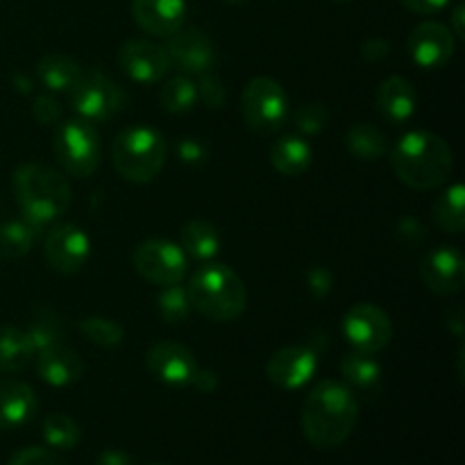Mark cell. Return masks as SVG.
Masks as SVG:
<instances>
[{"label": "cell", "mask_w": 465, "mask_h": 465, "mask_svg": "<svg viewBox=\"0 0 465 465\" xmlns=\"http://www.w3.org/2000/svg\"><path fill=\"white\" fill-rule=\"evenodd\" d=\"M404 7L413 14H420V16H430V14L443 12L450 5V0H402Z\"/></svg>", "instance_id": "41"}, {"label": "cell", "mask_w": 465, "mask_h": 465, "mask_svg": "<svg viewBox=\"0 0 465 465\" xmlns=\"http://www.w3.org/2000/svg\"><path fill=\"white\" fill-rule=\"evenodd\" d=\"M330 125V109L322 103H307L295 112V127L302 134L316 136L327 130Z\"/></svg>", "instance_id": "35"}, {"label": "cell", "mask_w": 465, "mask_h": 465, "mask_svg": "<svg viewBox=\"0 0 465 465\" xmlns=\"http://www.w3.org/2000/svg\"><path fill=\"white\" fill-rule=\"evenodd\" d=\"M132 16L148 35L171 36L184 25L186 0H132Z\"/></svg>", "instance_id": "18"}, {"label": "cell", "mask_w": 465, "mask_h": 465, "mask_svg": "<svg viewBox=\"0 0 465 465\" xmlns=\"http://www.w3.org/2000/svg\"><path fill=\"white\" fill-rule=\"evenodd\" d=\"M225 3H232V5H239V3H245V0H225Z\"/></svg>", "instance_id": "47"}, {"label": "cell", "mask_w": 465, "mask_h": 465, "mask_svg": "<svg viewBox=\"0 0 465 465\" xmlns=\"http://www.w3.org/2000/svg\"><path fill=\"white\" fill-rule=\"evenodd\" d=\"M186 295L193 312L212 322H232L248 307L243 280L232 268L204 263L191 275Z\"/></svg>", "instance_id": "4"}, {"label": "cell", "mask_w": 465, "mask_h": 465, "mask_svg": "<svg viewBox=\"0 0 465 465\" xmlns=\"http://www.w3.org/2000/svg\"><path fill=\"white\" fill-rule=\"evenodd\" d=\"M445 321H448V327L454 331V334L457 336L463 334V309L461 307H454L452 312H448Z\"/></svg>", "instance_id": "46"}, {"label": "cell", "mask_w": 465, "mask_h": 465, "mask_svg": "<svg viewBox=\"0 0 465 465\" xmlns=\"http://www.w3.org/2000/svg\"><path fill=\"white\" fill-rule=\"evenodd\" d=\"M180 248L184 250L186 257L198 259V262H209L221 252V232L207 221H189L180 230Z\"/></svg>", "instance_id": "25"}, {"label": "cell", "mask_w": 465, "mask_h": 465, "mask_svg": "<svg viewBox=\"0 0 465 465\" xmlns=\"http://www.w3.org/2000/svg\"><path fill=\"white\" fill-rule=\"evenodd\" d=\"M241 114L254 134L271 136L282 130L289 114V95L284 86L266 75L252 77L241 94Z\"/></svg>", "instance_id": "7"}, {"label": "cell", "mask_w": 465, "mask_h": 465, "mask_svg": "<svg viewBox=\"0 0 465 465\" xmlns=\"http://www.w3.org/2000/svg\"><path fill=\"white\" fill-rule=\"evenodd\" d=\"M271 157L272 168L284 177H300L309 171L313 162V150L302 136H282L275 143L271 145Z\"/></svg>", "instance_id": "23"}, {"label": "cell", "mask_w": 465, "mask_h": 465, "mask_svg": "<svg viewBox=\"0 0 465 465\" xmlns=\"http://www.w3.org/2000/svg\"><path fill=\"white\" fill-rule=\"evenodd\" d=\"M377 112L393 125H404L416 114L418 95L411 82L402 75H391L377 86L375 94Z\"/></svg>", "instance_id": "20"}, {"label": "cell", "mask_w": 465, "mask_h": 465, "mask_svg": "<svg viewBox=\"0 0 465 465\" xmlns=\"http://www.w3.org/2000/svg\"><path fill=\"white\" fill-rule=\"evenodd\" d=\"M35 348L25 330L12 325H0V375H14L30 366Z\"/></svg>", "instance_id": "24"}, {"label": "cell", "mask_w": 465, "mask_h": 465, "mask_svg": "<svg viewBox=\"0 0 465 465\" xmlns=\"http://www.w3.org/2000/svg\"><path fill=\"white\" fill-rule=\"evenodd\" d=\"M157 312L166 325H180V322H184L191 313L186 286H162V291L157 295Z\"/></svg>", "instance_id": "33"}, {"label": "cell", "mask_w": 465, "mask_h": 465, "mask_svg": "<svg viewBox=\"0 0 465 465\" xmlns=\"http://www.w3.org/2000/svg\"><path fill=\"white\" fill-rule=\"evenodd\" d=\"M307 286L313 298H325L331 289V272L322 266H313L307 272Z\"/></svg>", "instance_id": "40"}, {"label": "cell", "mask_w": 465, "mask_h": 465, "mask_svg": "<svg viewBox=\"0 0 465 465\" xmlns=\"http://www.w3.org/2000/svg\"><path fill=\"white\" fill-rule=\"evenodd\" d=\"M454 48H457V39L452 30L436 21H425L413 27L407 41L409 57L422 71H439L448 66Z\"/></svg>", "instance_id": "13"}, {"label": "cell", "mask_w": 465, "mask_h": 465, "mask_svg": "<svg viewBox=\"0 0 465 465\" xmlns=\"http://www.w3.org/2000/svg\"><path fill=\"white\" fill-rule=\"evenodd\" d=\"M91 241L77 225L62 223L48 230L44 239V257L59 275H75L89 262Z\"/></svg>", "instance_id": "12"}, {"label": "cell", "mask_w": 465, "mask_h": 465, "mask_svg": "<svg viewBox=\"0 0 465 465\" xmlns=\"http://www.w3.org/2000/svg\"><path fill=\"white\" fill-rule=\"evenodd\" d=\"M121 71L139 84H154L171 68L166 48L145 39H130L118 48L116 57Z\"/></svg>", "instance_id": "15"}, {"label": "cell", "mask_w": 465, "mask_h": 465, "mask_svg": "<svg viewBox=\"0 0 465 465\" xmlns=\"http://www.w3.org/2000/svg\"><path fill=\"white\" fill-rule=\"evenodd\" d=\"M166 53L171 64H175L186 75H203L213 71L218 62V50L212 36L200 27H184L166 36Z\"/></svg>", "instance_id": "11"}, {"label": "cell", "mask_w": 465, "mask_h": 465, "mask_svg": "<svg viewBox=\"0 0 465 465\" xmlns=\"http://www.w3.org/2000/svg\"><path fill=\"white\" fill-rule=\"evenodd\" d=\"M12 189L23 218L36 227L54 223L71 207V186L66 177L45 163H23L14 171Z\"/></svg>", "instance_id": "3"}, {"label": "cell", "mask_w": 465, "mask_h": 465, "mask_svg": "<svg viewBox=\"0 0 465 465\" xmlns=\"http://www.w3.org/2000/svg\"><path fill=\"white\" fill-rule=\"evenodd\" d=\"M71 107L80 118L89 123H104L123 112L127 95L107 73L82 71L80 80L68 91Z\"/></svg>", "instance_id": "8"}, {"label": "cell", "mask_w": 465, "mask_h": 465, "mask_svg": "<svg viewBox=\"0 0 465 465\" xmlns=\"http://www.w3.org/2000/svg\"><path fill=\"white\" fill-rule=\"evenodd\" d=\"M32 114H35V118L41 125H54L62 118V107L50 95H39V98H35V104H32Z\"/></svg>", "instance_id": "38"}, {"label": "cell", "mask_w": 465, "mask_h": 465, "mask_svg": "<svg viewBox=\"0 0 465 465\" xmlns=\"http://www.w3.org/2000/svg\"><path fill=\"white\" fill-rule=\"evenodd\" d=\"M465 189L463 184L448 186L434 203V221L448 234H461L465 230Z\"/></svg>", "instance_id": "29"}, {"label": "cell", "mask_w": 465, "mask_h": 465, "mask_svg": "<svg viewBox=\"0 0 465 465\" xmlns=\"http://www.w3.org/2000/svg\"><path fill=\"white\" fill-rule=\"evenodd\" d=\"M39 409L35 389L25 381L0 380V431L23 427Z\"/></svg>", "instance_id": "22"}, {"label": "cell", "mask_w": 465, "mask_h": 465, "mask_svg": "<svg viewBox=\"0 0 465 465\" xmlns=\"http://www.w3.org/2000/svg\"><path fill=\"white\" fill-rule=\"evenodd\" d=\"M341 375H343V384L357 395V400L380 398L384 380H381V366L375 361V354L357 352V350L348 352L341 359Z\"/></svg>", "instance_id": "21"}, {"label": "cell", "mask_w": 465, "mask_h": 465, "mask_svg": "<svg viewBox=\"0 0 465 465\" xmlns=\"http://www.w3.org/2000/svg\"><path fill=\"white\" fill-rule=\"evenodd\" d=\"M64 321L50 309H36L35 316H32L30 325H27L25 334L30 339L32 348H35V354L39 350L50 348L54 343H62L64 339Z\"/></svg>", "instance_id": "31"}, {"label": "cell", "mask_w": 465, "mask_h": 465, "mask_svg": "<svg viewBox=\"0 0 465 465\" xmlns=\"http://www.w3.org/2000/svg\"><path fill=\"white\" fill-rule=\"evenodd\" d=\"M345 145L348 153L359 162H377L389 153V139L384 132L372 123H357L345 134Z\"/></svg>", "instance_id": "27"}, {"label": "cell", "mask_w": 465, "mask_h": 465, "mask_svg": "<svg viewBox=\"0 0 465 465\" xmlns=\"http://www.w3.org/2000/svg\"><path fill=\"white\" fill-rule=\"evenodd\" d=\"M300 420L313 448L334 450L343 445L357 427L359 400L343 381L325 380L307 395Z\"/></svg>", "instance_id": "1"}, {"label": "cell", "mask_w": 465, "mask_h": 465, "mask_svg": "<svg viewBox=\"0 0 465 465\" xmlns=\"http://www.w3.org/2000/svg\"><path fill=\"white\" fill-rule=\"evenodd\" d=\"M193 386L198 391H203V393H212V391H216V386H218L216 372L207 371V368H200L198 375H195V380H193Z\"/></svg>", "instance_id": "43"}, {"label": "cell", "mask_w": 465, "mask_h": 465, "mask_svg": "<svg viewBox=\"0 0 465 465\" xmlns=\"http://www.w3.org/2000/svg\"><path fill=\"white\" fill-rule=\"evenodd\" d=\"M7 465H68L66 459L59 457L48 448H23L9 459Z\"/></svg>", "instance_id": "37"}, {"label": "cell", "mask_w": 465, "mask_h": 465, "mask_svg": "<svg viewBox=\"0 0 465 465\" xmlns=\"http://www.w3.org/2000/svg\"><path fill=\"white\" fill-rule=\"evenodd\" d=\"M39 230L35 223L30 221H7L0 225V259L3 262H16V259L25 257L32 248H35L36 239H39Z\"/></svg>", "instance_id": "28"}, {"label": "cell", "mask_w": 465, "mask_h": 465, "mask_svg": "<svg viewBox=\"0 0 465 465\" xmlns=\"http://www.w3.org/2000/svg\"><path fill=\"white\" fill-rule=\"evenodd\" d=\"M53 153L64 173L77 180L91 177L100 166L98 130L80 116L68 118L54 132Z\"/></svg>", "instance_id": "6"}, {"label": "cell", "mask_w": 465, "mask_h": 465, "mask_svg": "<svg viewBox=\"0 0 465 465\" xmlns=\"http://www.w3.org/2000/svg\"><path fill=\"white\" fill-rule=\"evenodd\" d=\"M41 434L53 450H73L82 440L80 425L66 413H50L41 425Z\"/></svg>", "instance_id": "32"}, {"label": "cell", "mask_w": 465, "mask_h": 465, "mask_svg": "<svg viewBox=\"0 0 465 465\" xmlns=\"http://www.w3.org/2000/svg\"><path fill=\"white\" fill-rule=\"evenodd\" d=\"M159 103L163 112L168 114H186L198 103V86L191 77L177 75L171 77L166 84L159 89Z\"/></svg>", "instance_id": "30"}, {"label": "cell", "mask_w": 465, "mask_h": 465, "mask_svg": "<svg viewBox=\"0 0 465 465\" xmlns=\"http://www.w3.org/2000/svg\"><path fill=\"white\" fill-rule=\"evenodd\" d=\"M343 334L357 352L377 354L389 348L391 339H393V322H391L389 313L377 304L359 302L345 313Z\"/></svg>", "instance_id": "10"}, {"label": "cell", "mask_w": 465, "mask_h": 465, "mask_svg": "<svg viewBox=\"0 0 465 465\" xmlns=\"http://www.w3.org/2000/svg\"><path fill=\"white\" fill-rule=\"evenodd\" d=\"M148 371L168 386H193L200 366L193 352L175 341H162L148 350Z\"/></svg>", "instance_id": "17"}, {"label": "cell", "mask_w": 465, "mask_h": 465, "mask_svg": "<svg viewBox=\"0 0 465 465\" xmlns=\"http://www.w3.org/2000/svg\"><path fill=\"white\" fill-rule=\"evenodd\" d=\"M318 371V354L307 345H289L268 359L266 377L284 391H298L313 380Z\"/></svg>", "instance_id": "16"}, {"label": "cell", "mask_w": 465, "mask_h": 465, "mask_svg": "<svg viewBox=\"0 0 465 465\" xmlns=\"http://www.w3.org/2000/svg\"><path fill=\"white\" fill-rule=\"evenodd\" d=\"M36 357V372L45 384L54 389L73 386L84 377V361L73 348L64 343H54L50 348L39 350Z\"/></svg>", "instance_id": "19"}, {"label": "cell", "mask_w": 465, "mask_h": 465, "mask_svg": "<svg viewBox=\"0 0 465 465\" xmlns=\"http://www.w3.org/2000/svg\"><path fill=\"white\" fill-rule=\"evenodd\" d=\"M95 465H134V461H132L130 454L123 452V450H107V452L100 454Z\"/></svg>", "instance_id": "44"}, {"label": "cell", "mask_w": 465, "mask_h": 465, "mask_svg": "<svg viewBox=\"0 0 465 465\" xmlns=\"http://www.w3.org/2000/svg\"><path fill=\"white\" fill-rule=\"evenodd\" d=\"M168 157L166 136L154 127H127L114 139L112 163L118 175L132 184H148L162 173Z\"/></svg>", "instance_id": "5"}, {"label": "cell", "mask_w": 465, "mask_h": 465, "mask_svg": "<svg viewBox=\"0 0 465 465\" xmlns=\"http://www.w3.org/2000/svg\"><path fill=\"white\" fill-rule=\"evenodd\" d=\"M198 77L200 80L195 82V86H198V100H203L207 107L221 109L223 104H225V98H227V91H225V86H223L221 77L213 75L212 71L203 73V75H198Z\"/></svg>", "instance_id": "36"}, {"label": "cell", "mask_w": 465, "mask_h": 465, "mask_svg": "<svg viewBox=\"0 0 465 465\" xmlns=\"http://www.w3.org/2000/svg\"><path fill=\"white\" fill-rule=\"evenodd\" d=\"M177 157L186 166H200L207 159V148L198 139H182L177 143Z\"/></svg>", "instance_id": "39"}, {"label": "cell", "mask_w": 465, "mask_h": 465, "mask_svg": "<svg viewBox=\"0 0 465 465\" xmlns=\"http://www.w3.org/2000/svg\"><path fill=\"white\" fill-rule=\"evenodd\" d=\"M36 75L41 84L50 91H71V86L80 80L82 68L68 54L48 53L36 62Z\"/></svg>", "instance_id": "26"}, {"label": "cell", "mask_w": 465, "mask_h": 465, "mask_svg": "<svg viewBox=\"0 0 465 465\" xmlns=\"http://www.w3.org/2000/svg\"><path fill=\"white\" fill-rule=\"evenodd\" d=\"M389 50H391L389 41L375 36V39H368L366 44H363L361 54H363V59H366V62H381V59L389 54Z\"/></svg>", "instance_id": "42"}, {"label": "cell", "mask_w": 465, "mask_h": 465, "mask_svg": "<svg viewBox=\"0 0 465 465\" xmlns=\"http://www.w3.org/2000/svg\"><path fill=\"white\" fill-rule=\"evenodd\" d=\"M391 168L402 184L416 191H431L450 180L454 154L448 141L427 130L404 134L391 150Z\"/></svg>", "instance_id": "2"}, {"label": "cell", "mask_w": 465, "mask_h": 465, "mask_svg": "<svg viewBox=\"0 0 465 465\" xmlns=\"http://www.w3.org/2000/svg\"><path fill=\"white\" fill-rule=\"evenodd\" d=\"M80 331L91 343L100 345V348H118L123 339H125V330L121 327V322L103 316L84 318L80 322Z\"/></svg>", "instance_id": "34"}, {"label": "cell", "mask_w": 465, "mask_h": 465, "mask_svg": "<svg viewBox=\"0 0 465 465\" xmlns=\"http://www.w3.org/2000/svg\"><path fill=\"white\" fill-rule=\"evenodd\" d=\"M132 266L154 286L182 284L189 271V257L177 243L166 239H148L132 252Z\"/></svg>", "instance_id": "9"}, {"label": "cell", "mask_w": 465, "mask_h": 465, "mask_svg": "<svg viewBox=\"0 0 465 465\" xmlns=\"http://www.w3.org/2000/svg\"><path fill=\"white\" fill-rule=\"evenodd\" d=\"M420 280L431 293L452 298L465 286V259L457 245H439L420 262Z\"/></svg>", "instance_id": "14"}, {"label": "cell", "mask_w": 465, "mask_h": 465, "mask_svg": "<svg viewBox=\"0 0 465 465\" xmlns=\"http://www.w3.org/2000/svg\"><path fill=\"white\" fill-rule=\"evenodd\" d=\"M463 16H465V7H463V5H457V9L452 12V25H448L450 30H452L454 39H465Z\"/></svg>", "instance_id": "45"}, {"label": "cell", "mask_w": 465, "mask_h": 465, "mask_svg": "<svg viewBox=\"0 0 465 465\" xmlns=\"http://www.w3.org/2000/svg\"><path fill=\"white\" fill-rule=\"evenodd\" d=\"M334 3H350V0H334Z\"/></svg>", "instance_id": "48"}]
</instances>
